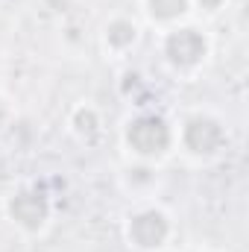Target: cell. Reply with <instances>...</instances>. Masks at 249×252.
I'll use <instances>...</instances> for the list:
<instances>
[{
	"instance_id": "6da1fadb",
	"label": "cell",
	"mask_w": 249,
	"mask_h": 252,
	"mask_svg": "<svg viewBox=\"0 0 249 252\" xmlns=\"http://www.w3.org/2000/svg\"><path fill=\"white\" fill-rule=\"evenodd\" d=\"M176 129V150L193 161H214L229 150V124L211 109H193Z\"/></svg>"
},
{
	"instance_id": "7a4b0ae2",
	"label": "cell",
	"mask_w": 249,
	"mask_h": 252,
	"mask_svg": "<svg viewBox=\"0 0 249 252\" xmlns=\"http://www.w3.org/2000/svg\"><path fill=\"white\" fill-rule=\"evenodd\" d=\"M121 141L135 161L156 164L176 150V129L170 126L167 118L156 112H138L124 124Z\"/></svg>"
},
{
	"instance_id": "3957f363",
	"label": "cell",
	"mask_w": 249,
	"mask_h": 252,
	"mask_svg": "<svg viewBox=\"0 0 249 252\" xmlns=\"http://www.w3.org/2000/svg\"><path fill=\"white\" fill-rule=\"evenodd\" d=\"M161 59L176 76H193L211 59V38L193 21L176 24L161 32Z\"/></svg>"
},
{
	"instance_id": "277c9868",
	"label": "cell",
	"mask_w": 249,
	"mask_h": 252,
	"mask_svg": "<svg viewBox=\"0 0 249 252\" xmlns=\"http://www.w3.org/2000/svg\"><path fill=\"white\" fill-rule=\"evenodd\" d=\"M173 217L156 205V202H141L135 205L124 220V238L132 250L138 252H161L173 241Z\"/></svg>"
},
{
	"instance_id": "5b68a950",
	"label": "cell",
	"mask_w": 249,
	"mask_h": 252,
	"mask_svg": "<svg viewBox=\"0 0 249 252\" xmlns=\"http://www.w3.org/2000/svg\"><path fill=\"white\" fill-rule=\"evenodd\" d=\"M6 214H9V220H12L21 232L38 235V232H44V226L50 223V199H47L38 188H21L9 196Z\"/></svg>"
},
{
	"instance_id": "8992f818",
	"label": "cell",
	"mask_w": 249,
	"mask_h": 252,
	"mask_svg": "<svg viewBox=\"0 0 249 252\" xmlns=\"http://www.w3.org/2000/svg\"><path fill=\"white\" fill-rule=\"evenodd\" d=\"M141 9H144V18L153 27H158L161 32L176 24H185L193 15L190 0H141Z\"/></svg>"
},
{
	"instance_id": "52a82bcc",
	"label": "cell",
	"mask_w": 249,
	"mask_h": 252,
	"mask_svg": "<svg viewBox=\"0 0 249 252\" xmlns=\"http://www.w3.org/2000/svg\"><path fill=\"white\" fill-rule=\"evenodd\" d=\"M138 38H141V27H138V21L126 18V15L112 18V21L103 27V44H106V50L115 53V56L129 53V50L138 44Z\"/></svg>"
},
{
	"instance_id": "ba28073f",
	"label": "cell",
	"mask_w": 249,
	"mask_h": 252,
	"mask_svg": "<svg viewBox=\"0 0 249 252\" xmlns=\"http://www.w3.org/2000/svg\"><path fill=\"white\" fill-rule=\"evenodd\" d=\"M70 126H73V132L79 135V138H85V141H91V138H97L100 135V112L94 109V106H79L73 115H70Z\"/></svg>"
},
{
	"instance_id": "9c48e42d",
	"label": "cell",
	"mask_w": 249,
	"mask_h": 252,
	"mask_svg": "<svg viewBox=\"0 0 249 252\" xmlns=\"http://www.w3.org/2000/svg\"><path fill=\"white\" fill-rule=\"evenodd\" d=\"M223 3H226V0H190L193 12H205V15H217V12L223 9Z\"/></svg>"
},
{
	"instance_id": "30bf717a",
	"label": "cell",
	"mask_w": 249,
	"mask_h": 252,
	"mask_svg": "<svg viewBox=\"0 0 249 252\" xmlns=\"http://www.w3.org/2000/svg\"><path fill=\"white\" fill-rule=\"evenodd\" d=\"M185 252H211V250H185Z\"/></svg>"
}]
</instances>
